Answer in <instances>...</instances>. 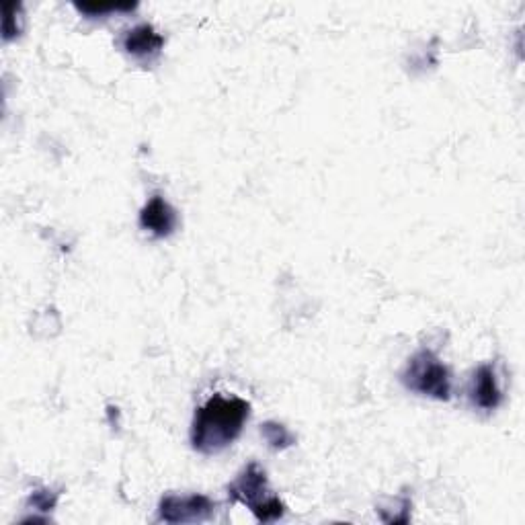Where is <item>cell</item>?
<instances>
[{
    "instance_id": "obj_10",
    "label": "cell",
    "mask_w": 525,
    "mask_h": 525,
    "mask_svg": "<svg viewBox=\"0 0 525 525\" xmlns=\"http://www.w3.org/2000/svg\"><path fill=\"white\" fill-rule=\"evenodd\" d=\"M74 7L83 15H87L91 19H97V17L111 15V13L134 11L138 5L136 3H74Z\"/></svg>"
},
{
    "instance_id": "obj_11",
    "label": "cell",
    "mask_w": 525,
    "mask_h": 525,
    "mask_svg": "<svg viewBox=\"0 0 525 525\" xmlns=\"http://www.w3.org/2000/svg\"><path fill=\"white\" fill-rule=\"evenodd\" d=\"M56 503H58V493L48 491V489L33 493L29 499V505H33L37 511H52L56 507Z\"/></svg>"
},
{
    "instance_id": "obj_7",
    "label": "cell",
    "mask_w": 525,
    "mask_h": 525,
    "mask_svg": "<svg viewBox=\"0 0 525 525\" xmlns=\"http://www.w3.org/2000/svg\"><path fill=\"white\" fill-rule=\"evenodd\" d=\"M179 226L177 210L163 195H152L140 212V228L150 232L154 238H167Z\"/></svg>"
},
{
    "instance_id": "obj_3",
    "label": "cell",
    "mask_w": 525,
    "mask_h": 525,
    "mask_svg": "<svg viewBox=\"0 0 525 525\" xmlns=\"http://www.w3.org/2000/svg\"><path fill=\"white\" fill-rule=\"evenodd\" d=\"M400 380L411 392H417L421 396H429L435 400L452 398L450 368L431 349L417 351L409 359Z\"/></svg>"
},
{
    "instance_id": "obj_5",
    "label": "cell",
    "mask_w": 525,
    "mask_h": 525,
    "mask_svg": "<svg viewBox=\"0 0 525 525\" xmlns=\"http://www.w3.org/2000/svg\"><path fill=\"white\" fill-rule=\"evenodd\" d=\"M119 44L128 56L136 58L138 62L150 64L160 56V52H163L165 37L160 35L150 23H138L121 33Z\"/></svg>"
},
{
    "instance_id": "obj_8",
    "label": "cell",
    "mask_w": 525,
    "mask_h": 525,
    "mask_svg": "<svg viewBox=\"0 0 525 525\" xmlns=\"http://www.w3.org/2000/svg\"><path fill=\"white\" fill-rule=\"evenodd\" d=\"M261 435L263 439L269 443V448L273 452H284L288 448H292L296 443V437L294 433L281 423H275V421H267L261 425Z\"/></svg>"
},
{
    "instance_id": "obj_2",
    "label": "cell",
    "mask_w": 525,
    "mask_h": 525,
    "mask_svg": "<svg viewBox=\"0 0 525 525\" xmlns=\"http://www.w3.org/2000/svg\"><path fill=\"white\" fill-rule=\"evenodd\" d=\"M228 497L234 503L247 505L261 523L277 521L286 513V505L279 501V497L271 495L267 474L257 462L242 468V472L228 487Z\"/></svg>"
},
{
    "instance_id": "obj_9",
    "label": "cell",
    "mask_w": 525,
    "mask_h": 525,
    "mask_svg": "<svg viewBox=\"0 0 525 525\" xmlns=\"http://www.w3.org/2000/svg\"><path fill=\"white\" fill-rule=\"evenodd\" d=\"M5 17H3V37L5 42H11L13 37L21 35L25 15H23V5L21 3H5L3 7Z\"/></svg>"
},
{
    "instance_id": "obj_6",
    "label": "cell",
    "mask_w": 525,
    "mask_h": 525,
    "mask_svg": "<svg viewBox=\"0 0 525 525\" xmlns=\"http://www.w3.org/2000/svg\"><path fill=\"white\" fill-rule=\"evenodd\" d=\"M468 396H470L472 407L478 411L491 413L499 409V405L503 402V392L499 388V380H497V372H495L493 363H482V366L474 370L470 388H468Z\"/></svg>"
},
{
    "instance_id": "obj_4",
    "label": "cell",
    "mask_w": 525,
    "mask_h": 525,
    "mask_svg": "<svg viewBox=\"0 0 525 525\" xmlns=\"http://www.w3.org/2000/svg\"><path fill=\"white\" fill-rule=\"evenodd\" d=\"M216 503L206 495H165L158 505V521L165 523H199L208 521Z\"/></svg>"
},
{
    "instance_id": "obj_1",
    "label": "cell",
    "mask_w": 525,
    "mask_h": 525,
    "mask_svg": "<svg viewBox=\"0 0 525 525\" xmlns=\"http://www.w3.org/2000/svg\"><path fill=\"white\" fill-rule=\"evenodd\" d=\"M251 405L236 396L214 394L199 407L191 425V446L204 456H216L238 439L249 421Z\"/></svg>"
}]
</instances>
